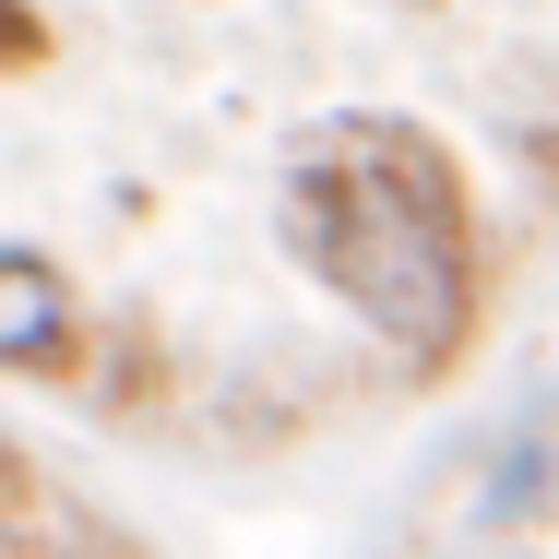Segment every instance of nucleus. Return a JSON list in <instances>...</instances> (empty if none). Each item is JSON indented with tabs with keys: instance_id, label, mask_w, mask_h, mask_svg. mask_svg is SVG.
I'll return each mask as SVG.
<instances>
[{
	"instance_id": "f257e3e1",
	"label": "nucleus",
	"mask_w": 559,
	"mask_h": 559,
	"mask_svg": "<svg viewBox=\"0 0 559 559\" xmlns=\"http://www.w3.org/2000/svg\"><path fill=\"white\" fill-rule=\"evenodd\" d=\"M286 238L417 381L476 345V203L417 119H345L286 179Z\"/></svg>"
},
{
	"instance_id": "f03ea898",
	"label": "nucleus",
	"mask_w": 559,
	"mask_h": 559,
	"mask_svg": "<svg viewBox=\"0 0 559 559\" xmlns=\"http://www.w3.org/2000/svg\"><path fill=\"white\" fill-rule=\"evenodd\" d=\"M72 357H84V298H72V274H60L48 250H0V369L48 381V369H72Z\"/></svg>"
},
{
	"instance_id": "7ed1b4c3",
	"label": "nucleus",
	"mask_w": 559,
	"mask_h": 559,
	"mask_svg": "<svg viewBox=\"0 0 559 559\" xmlns=\"http://www.w3.org/2000/svg\"><path fill=\"white\" fill-rule=\"evenodd\" d=\"M84 548H96V524L60 488H36L24 452H0V559H84Z\"/></svg>"
},
{
	"instance_id": "20e7f679",
	"label": "nucleus",
	"mask_w": 559,
	"mask_h": 559,
	"mask_svg": "<svg viewBox=\"0 0 559 559\" xmlns=\"http://www.w3.org/2000/svg\"><path fill=\"white\" fill-rule=\"evenodd\" d=\"M36 48H48V24H36V12H24V0H0V72H24V60H36Z\"/></svg>"
}]
</instances>
